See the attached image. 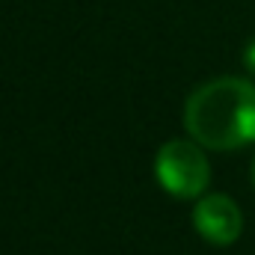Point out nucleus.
Returning a JSON list of instances; mask_svg holds the SVG:
<instances>
[{"mask_svg":"<svg viewBox=\"0 0 255 255\" xmlns=\"http://www.w3.org/2000/svg\"><path fill=\"white\" fill-rule=\"evenodd\" d=\"M184 128L205 148L235 151L255 142V83L214 77L196 86L184 104Z\"/></svg>","mask_w":255,"mask_h":255,"instance_id":"obj_1","label":"nucleus"},{"mask_svg":"<svg viewBox=\"0 0 255 255\" xmlns=\"http://www.w3.org/2000/svg\"><path fill=\"white\" fill-rule=\"evenodd\" d=\"M157 184L175 199H199L211 184V163L205 145L196 139H166L154 157Z\"/></svg>","mask_w":255,"mask_h":255,"instance_id":"obj_2","label":"nucleus"},{"mask_svg":"<svg viewBox=\"0 0 255 255\" xmlns=\"http://www.w3.org/2000/svg\"><path fill=\"white\" fill-rule=\"evenodd\" d=\"M193 229L214 247H232L244 235V211L226 193H205L193 205Z\"/></svg>","mask_w":255,"mask_h":255,"instance_id":"obj_3","label":"nucleus"},{"mask_svg":"<svg viewBox=\"0 0 255 255\" xmlns=\"http://www.w3.org/2000/svg\"><path fill=\"white\" fill-rule=\"evenodd\" d=\"M244 65L255 74V42H250V45H247V51H244Z\"/></svg>","mask_w":255,"mask_h":255,"instance_id":"obj_4","label":"nucleus"},{"mask_svg":"<svg viewBox=\"0 0 255 255\" xmlns=\"http://www.w3.org/2000/svg\"><path fill=\"white\" fill-rule=\"evenodd\" d=\"M253 184H255V160H253Z\"/></svg>","mask_w":255,"mask_h":255,"instance_id":"obj_5","label":"nucleus"}]
</instances>
